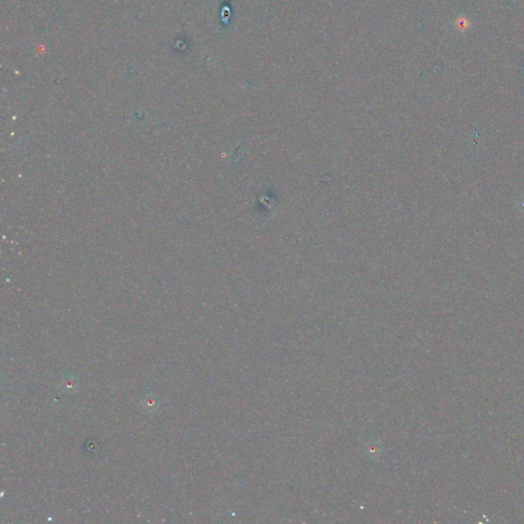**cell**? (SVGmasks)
I'll list each match as a JSON object with an SVG mask.
<instances>
[{
  "label": "cell",
  "mask_w": 524,
  "mask_h": 524,
  "mask_svg": "<svg viewBox=\"0 0 524 524\" xmlns=\"http://www.w3.org/2000/svg\"><path fill=\"white\" fill-rule=\"evenodd\" d=\"M456 25H457V27H458L459 30H461V31H465V30H468V28H469V26H470V23H469V21H468L467 18H462V17H460V18L457 19V23H456Z\"/></svg>",
  "instance_id": "obj_1"
}]
</instances>
